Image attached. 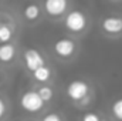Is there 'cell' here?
Instances as JSON below:
<instances>
[{
    "label": "cell",
    "instance_id": "cell-1",
    "mask_svg": "<svg viewBox=\"0 0 122 121\" xmlns=\"http://www.w3.org/2000/svg\"><path fill=\"white\" fill-rule=\"evenodd\" d=\"M97 93L98 91L95 84L84 77L71 80L64 88V94L68 103L78 110L90 108L97 100Z\"/></svg>",
    "mask_w": 122,
    "mask_h": 121
},
{
    "label": "cell",
    "instance_id": "cell-2",
    "mask_svg": "<svg viewBox=\"0 0 122 121\" xmlns=\"http://www.w3.org/2000/svg\"><path fill=\"white\" fill-rule=\"evenodd\" d=\"M81 50H82L81 40L70 34H64L54 38L53 41H50L48 46V53L53 61H57L62 66L75 63L81 54Z\"/></svg>",
    "mask_w": 122,
    "mask_h": 121
},
{
    "label": "cell",
    "instance_id": "cell-3",
    "mask_svg": "<svg viewBox=\"0 0 122 121\" xmlns=\"http://www.w3.org/2000/svg\"><path fill=\"white\" fill-rule=\"evenodd\" d=\"M24 23L20 10L10 4L0 6V44L20 41Z\"/></svg>",
    "mask_w": 122,
    "mask_h": 121
},
{
    "label": "cell",
    "instance_id": "cell-4",
    "mask_svg": "<svg viewBox=\"0 0 122 121\" xmlns=\"http://www.w3.org/2000/svg\"><path fill=\"white\" fill-rule=\"evenodd\" d=\"M92 24L94 22H92L91 14L87 10L77 9V7H74L61 22V26L65 31V34H70L78 40H82L90 34Z\"/></svg>",
    "mask_w": 122,
    "mask_h": 121
},
{
    "label": "cell",
    "instance_id": "cell-5",
    "mask_svg": "<svg viewBox=\"0 0 122 121\" xmlns=\"http://www.w3.org/2000/svg\"><path fill=\"white\" fill-rule=\"evenodd\" d=\"M19 105L24 114L38 118L50 110V105L46 104V101L40 97V94L33 86H30L29 88H24L19 94Z\"/></svg>",
    "mask_w": 122,
    "mask_h": 121
},
{
    "label": "cell",
    "instance_id": "cell-6",
    "mask_svg": "<svg viewBox=\"0 0 122 121\" xmlns=\"http://www.w3.org/2000/svg\"><path fill=\"white\" fill-rule=\"evenodd\" d=\"M53 63L50 57V53L38 46H29L23 47L21 50V60H20V68L24 71V74H30L37 68Z\"/></svg>",
    "mask_w": 122,
    "mask_h": 121
},
{
    "label": "cell",
    "instance_id": "cell-7",
    "mask_svg": "<svg viewBox=\"0 0 122 121\" xmlns=\"http://www.w3.org/2000/svg\"><path fill=\"white\" fill-rule=\"evenodd\" d=\"M99 34L107 40H122V13L104 14L98 23Z\"/></svg>",
    "mask_w": 122,
    "mask_h": 121
},
{
    "label": "cell",
    "instance_id": "cell-8",
    "mask_svg": "<svg viewBox=\"0 0 122 121\" xmlns=\"http://www.w3.org/2000/svg\"><path fill=\"white\" fill-rule=\"evenodd\" d=\"M46 20L50 23H61L74 9V0H41Z\"/></svg>",
    "mask_w": 122,
    "mask_h": 121
},
{
    "label": "cell",
    "instance_id": "cell-9",
    "mask_svg": "<svg viewBox=\"0 0 122 121\" xmlns=\"http://www.w3.org/2000/svg\"><path fill=\"white\" fill-rule=\"evenodd\" d=\"M21 50L23 46L20 44V41L0 44V67L9 71H14L16 68H20Z\"/></svg>",
    "mask_w": 122,
    "mask_h": 121
},
{
    "label": "cell",
    "instance_id": "cell-10",
    "mask_svg": "<svg viewBox=\"0 0 122 121\" xmlns=\"http://www.w3.org/2000/svg\"><path fill=\"white\" fill-rule=\"evenodd\" d=\"M19 10H20L21 20L24 23V27H30V29L37 27L46 20L41 0H27Z\"/></svg>",
    "mask_w": 122,
    "mask_h": 121
},
{
    "label": "cell",
    "instance_id": "cell-11",
    "mask_svg": "<svg viewBox=\"0 0 122 121\" xmlns=\"http://www.w3.org/2000/svg\"><path fill=\"white\" fill-rule=\"evenodd\" d=\"M31 86H40V84H56L57 80V68L53 63L46 64L36 71L26 76Z\"/></svg>",
    "mask_w": 122,
    "mask_h": 121
},
{
    "label": "cell",
    "instance_id": "cell-12",
    "mask_svg": "<svg viewBox=\"0 0 122 121\" xmlns=\"http://www.w3.org/2000/svg\"><path fill=\"white\" fill-rule=\"evenodd\" d=\"M37 93L40 94V97L46 101V104H48L50 107L53 105L56 97H57V87L56 84H40V86H33Z\"/></svg>",
    "mask_w": 122,
    "mask_h": 121
},
{
    "label": "cell",
    "instance_id": "cell-13",
    "mask_svg": "<svg viewBox=\"0 0 122 121\" xmlns=\"http://www.w3.org/2000/svg\"><path fill=\"white\" fill-rule=\"evenodd\" d=\"M11 114V101L6 91H0V121H9Z\"/></svg>",
    "mask_w": 122,
    "mask_h": 121
},
{
    "label": "cell",
    "instance_id": "cell-14",
    "mask_svg": "<svg viewBox=\"0 0 122 121\" xmlns=\"http://www.w3.org/2000/svg\"><path fill=\"white\" fill-rule=\"evenodd\" d=\"M108 116L112 121H122V95L114 98L108 107Z\"/></svg>",
    "mask_w": 122,
    "mask_h": 121
},
{
    "label": "cell",
    "instance_id": "cell-15",
    "mask_svg": "<svg viewBox=\"0 0 122 121\" xmlns=\"http://www.w3.org/2000/svg\"><path fill=\"white\" fill-rule=\"evenodd\" d=\"M38 121H67L65 118V116H64V113H61V111H47V113H44Z\"/></svg>",
    "mask_w": 122,
    "mask_h": 121
},
{
    "label": "cell",
    "instance_id": "cell-16",
    "mask_svg": "<svg viewBox=\"0 0 122 121\" xmlns=\"http://www.w3.org/2000/svg\"><path fill=\"white\" fill-rule=\"evenodd\" d=\"M11 73L6 68L0 67V91H6V88L9 87L10 81H11Z\"/></svg>",
    "mask_w": 122,
    "mask_h": 121
},
{
    "label": "cell",
    "instance_id": "cell-17",
    "mask_svg": "<svg viewBox=\"0 0 122 121\" xmlns=\"http://www.w3.org/2000/svg\"><path fill=\"white\" fill-rule=\"evenodd\" d=\"M102 114L99 111H87L81 116L80 121H101Z\"/></svg>",
    "mask_w": 122,
    "mask_h": 121
},
{
    "label": "cell",
    "instance_id": "cell-18",
    "mask_svg": "<svg viewBox=\"0 0 122 121\" xmlns=\"http://www.w3.org/2000/svg\"><path fill=\"white\" fill-rule=\"evenodd\" d=\"M101 121H112V118H111L109 116H102V118H101Z\"/></svg>",
    "mask_w": 122,
    "mask_h": 121
},
{
    "label": "cell",
    "instance_id": "cell-19",
    "mask_svg": "<svg viewBox=\"0 0 122 121\" xmlns=\"http://www.w3.org/2000/svg\"><path fill=\"white\" fill-rule=\"evenodd\" d=\"M109 3H122V0H107Z\"/></svg>",
    "mask_w": 122,
    "mask_h": 121
},
{
    "label": "cell",
    "instance_id": "cell-20",
    "mask_svg": "<svg viewBox=\"0 0 122 121\" xmlns=\"http://www.w3.org/2000/svg\"><path fill=\"white\" fill-rule=\"evenodd\" d=\"M4 1H6V0H0V6H3V4H6Z\"/></svg>",
    "mask_w": 122,
    "mask_h": 121
}]
</instances>
